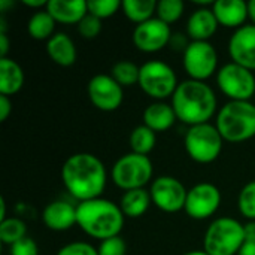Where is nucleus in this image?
<instances>
[{
	"mask_svg": "<svg viewBox=\"0 0 255 255\" xmlns=\"http://www.w3.org/2000/svg\"><path fill=\"white\" fill-rule=\"evenodd\" d=\"M66 190L79 202L99 199L106 187V167L102 160L90 152L70 155L61 167Z\"/></svg>",
	"mask_w": 255,
	"mask_h": 255,
	"instance_id": "f257e3e1",
	"label": "nucleus"
},
{
	"mask_svg": "<svg viewBox=\"0 0 255 255\" xmlns=\"http://www.w3.org/2000/svg\"><path fill=\"white\" fill-rule=\"evenodd\" d=\"M178 120L191 126L209 123L217 112V96L211 85L203 81H182L172 96Z\"/></svg>",
	"mask_w": 255,
	"mask_h": 255,
	"instance_id": "f03ea898",
	"label": "nucleus"
},
{
	"mask_svg": "<svg viewBox=\"0 0 255 255\" xmlns=\"http://www.w3.org/2000/svg\"><path fill=\"white\" fill-rule=\"evenodd\" d=\"M78 212V224L79 229L94 238V239H109L114 236H120L124 218L120 205L114 203L108 199H93L87 202H79L76 206Z\"/></svg>",
	"mask_w": 255,
	"mask_h": 255,
	"instance_id": "7ed1b4c3",
	"label": "nucleus"
},
{
	"mask_svg": "<svg viewBox=\"0 0 255 255\" xmlns=\"http://www.w3.org/2000/svg\"><path fill=\"white\" fill-rule=\"evenodd\" d=\"M215 126L223 139L232 143L255 136V105L250 100H230L218 112Z\"/></svg>",
	"mask_w": 255,
	"mask_h": 255,
	"instance_id": "20e7f679",
	"label": "nucleus"
},
{
	"mask_svg": "<svg viewBox=\"0 0 255 255\" xmlns=\"http://www.w3.org/2000/svg\"><path fill=\"white\" fill-rule=\"evenodd\" d=\"M245 244V226L236 218L220 217L214 220L203 238V251L209 255H238Z\"/></svg>",
	"mask_w": 255,
	"mask_h": 255,
	"instance_id": "39448f33",
	"label": "nucleus"
},
{
	"mask_svg": "<svg viewBox=\"0 0 255 255\" xmlns=\"http://www.w3.org/2000/svg\"><path fill=\"white\" fill-rule=\"evenodd\" d=\"M152 161L148 155L128 152L121 155L111 169V178L114 184L124 190L145 188L152 178Z\"/></svg>",
	"mask_w": 255,
	"mask_h": 255,
	"instance_id": "423d86ee",
	"label": "nucleus"
},
{
	"mask_svg": "<svg viewBox=\"0 0 255 255\" xmlns=\"http://www.w3.org/2000/svg\"><path fill=\"white\" fill-rule=\"evenodd\" d=\"M223 136L217 126L211 123L191 126L184 137L185 151L191 160L197 163H212L223 151Z\"/></svg>",
	"mask_w": 255,
	"mask_h": 255,
	"instance_id": "0eeeda50",
	"label": "nucleus"
},
{
	"mask_svg": "<svg viewBox=\"0 0 255 255\" xmlns=\"http://www.w3.org/2000/svg\"><path fill=\"white\" fill-rule=\"evenodd\" d=\"M137 85L149 97L163 102L173 96L179 84L175 70L167 63L161 60H149L140 66Z\"/></svg>",
	"mask_w": 255,
	"mask_h": 255,
	"instance_id": "6e6552de",
	"label": "nucleus"
},
{
	"mask_svg": "<svg viewBox=\"0 0 255 255\" xmlns=\"http://www.w3.org/2000/svg\"><path fill=\"white\" fill-rule=\"evenodd\" d=\"M217 84L230 100H251L255 94V75L253 70L233 61L217 72Z\"/></svg>",
	"mask_w": 255,
	"mask_h": 255,
	"instance_id": "1a4fd4ad",
	"label": "nucleus"
},
{
	"mask_svg": "<svg viewBox=\"0 0 255 255\" xmlns=\"http://www.w3.org/2000/svg\"><path fill=\"white\" fill-rule=\"evenodd\" d=\"M182 63L190 79L206 81L217 72L218 54L208 40H191L182 54Z\"/></svg>",
	"mask_w": 255,
	"mask_h": 255,
	"instance_id": "9d476101",
	"label": "nucleus"
},
{
	"mask_svg": "<svg viewBox=\"0 0 255 255\" xmlns=\"http://www.w3.org/2000/svg\"><path fill=\"white\" fill-rule=\"evenodd\" d=\"M221 205V191L211 182H199L187 193L184 211L193 220L211 218Z\"/></svg>",
	"mask_w": 255,
	"mask_h": 255,
	"instance_id": "9b49d317",
	"label": "nucleus"
},
{
	"mask_svg": "<svg viewBox=\"0 0 255 255\" xmlns=\"http://www.w3.org/2000/svg\"><path fill=\"white\" fill-rule=\"evenodd\" d=\"M152 203L164 212L173 214L185 208L188 190L184 184L173 176H158L152 181L149 188Z\"/></svg>",
	"mask_w": 255,
	"mask_h": 255,
	"instance_id": "f8f14e48",
	"label": "nucleus"
},
{
	"mask_svg": "<svg viewBox=\"0 0 255 255\" xmlns=\"http://www.w3.org/2000/svg\"><path fill=\"white\" fill-rule=\"evenodd\" d=\"M87 90L91 103L103 112L117 111L124 100L123 87L106 73L94 75L90 79Z\"/></svg>",
	"mask_w": 255,
	"mask_h": 255,
	"instance_id": "ddd939ff",
	"label": "nucleus"
},
{
	"mask_svg": "<svg viewBox=\"0 0 255 255\" xmlns=\"http://www.w3.org/2000/svg\"><path fill=\"white\" fill-rule=\"evenodd\" d=\"M172 34L170 25L154 16L145 22L136 24L133 30V43L139 51L157 52L169 45Z\"/></svg>",
	"mask_w": 255,
	"mask_h": 255,
	"instance_id": "4468645a",
	"label": "nucleus"
},
{
	"mask_svg": "<svg viewBox=\"0 0 255 255\" xmlns=\"http://www.w3.org/2000/svg\"><path fill=\"white\" fill-rule=\"evenodd\" d=\"M232 61L250 70H255V25L245 24L235 30L229 40Z\"/></svg>",
	"mask_w": 255,
	"mask_h": 255,
	"instance_id": "2eb2a0df",
	"label": "nucleus"
},
{
	"mask_svg": "<svg viewBox=\"0 0 255 255\" xmlns=\"http://www.w3.org/2000/svg\"><path fill=\"white\" fill-rule=\"evenodd\" d=\"M42 221L49 230L66 232L78 224L76 206L64 200H54L43 208Z\"/></svg>",
	"mask_w": 255,
	"mask_h": 255,
	"instance_id": "dca6fc26",
	"label": "nucleus"
},
{
	"mask_svg": "<svg viewBox=\"0 0 255 255\" xmlns=\"http://www.w3.org/2000/svg\"><path fill=\"white\" fill-rule=\"evenodd\" d=\"M212 10L218 24L229 28H239L248 19V1L245 0H217Z\"/></svg>",
	"mask_w": 255,
	"mask_h": 255,
	"instance_id": "f3484780",
	"label": "nucleus"
},
{
	"mask_svg": "<svg viewBox=\"0 0 255 255\" xmlns=\"http://www.w3.org/2000/svg\"><path fill=\"white\" fill-rule=\"evenodd\" d=\"M218 19L212 9L199 7L187 21V34L191 40H208L215 34L218 28Z\"/></svg>",
	"mask_w": 255,
	"mask_h": 255,
	"instance_id": "a211bd4d",
	"label": "nucleus"
},
{
	"mask_svg": "<svg viewBox=\"0 0 255 255\" xmlns=\"http://www.w3.org/2000/svg\"><path fill=\"white\" fill-rule=\"evenodd\" d=\"M46 52L55 64L63 67L72 66L78 57L75 42L69 34L63 31L54 33V36L46 40Z\"/></svg>",
	"mask_w": 255,
	"mask_h": 255,
	"instance_id": "6ab92c4d",
	"label": "nucleus"
},
{
	"mask_svg": "<svg viewBox=\"0 0 255 255\" xmlns=\"http://www.w3.org/2000/svg\"><path fill=\"white\" fill-rule=\"evenodd\" d=\"M45 9L63 24H78L88 13L87 0H49Z\"/></svg>",
	"mask_w": 255,
	"mask_h": 255,
	"instance_id": "aec40b11",
	"label": "nucleus"
},
{
	"mask_svg": "<svg viewBox=\"0 0 255 255\" xmlns=\"http://www.w3.org/2000/svg\"><path fill=\"white\" fill-rule=\"evenodd\" d=\"M176 120L178 117L173 106L166 102H154L143 111V124L155 133L170 128Z\"/></svg>",
	"mask_w": 255,
	"mask_h": 255,
	"instance_id": "412c9836",
	"label": "nucleus"
},
{
	"mask_svg": "<svg viewBox=\"0 0 255 255\" xmlns=\"http://www.w3.org/2000/svg\"><path fill=\"white\" fill-rule=\"evenodd\" d=\"M24 85V70L18 61L4 57L0 58V94H16Z\"/></svg>",
	"mask_w": 255,
	"mask_h": 255,
	"instance_id": "4be33fe9",
	"label": "nucleus"
},
{
	"mask_svg": "<svg viewBox=\"0 0 255 255\" xmlns=\"http://www.w3.org/2000/svg\"><path fill=\"white\" fill-rule=\"evenodd\" d=\"M151 203H152V197H151L149 190L136 188V190L124 191L120 200V208L126 217L139 218L148 211Z\"/></svg>",
	"mask_w": 255,
	"mask_h": 255,
	"instance_id": "5701e85b",
	"label": "nucleus"
},
{
	"mask_svg": "<svg viewBox=\"0 0 255 255\" xmlns=\"http://www.w3.org/2000/svg\"><path fill=\"white\" fill-rule=\"evenodd\" d=\"M55 22L57 21L46 9L36 10L27 22L28 34L36 40H48L51 36H54Z\"/></svg>",
	"mask_w": 255,
	"mask_h": 255,
	"instance_id": "b1692460",
	"label": "nucleus"
},
{
	"mask_svg": "<svg viewBox=\"0 0 255 255\" xmlns=\"http://www.w3.org/2000/svg\"><path fill=\"white\" fill-rule=\"evenodd\" d=\"M121 9L130 21L140 24L154 18L152 15L157 10V1L155 0H124L121 1Z\"/></svg>",
	"mask_w": 255,
	"mask_h": 255,
	"instance_id": "393cba45",
	"label": "nucleus"
},
{
	"mask_svg": "<svg viewBox=\"0 0 255 255\" xmlns=\"http://www.w3.org/2000/svg\"><path fill=\"white\" fill-rule=\"evenodd\" d=\"M128 143H130L131 152L142 154V155H148L154 149V146L157 143L155 131L151 130L148 126L140 124V126L134 127L133 131L130 133Z\"/></svg>",
	"mask_w": 255,
	"mask_h": 255,
	"instance_id": "a878e982",
	"label": "nucleus"
},
{
	"mask_svg": "<svg viewBox=\"0 0 255 255\" xmlns=\"http://www.w3.org/2000/svg\"><path fill=\"white\" fill-rule=\"evenodd\" d=\"M27 236V226L22 220L16 217H7L6 220L0 221V241L4 245L12 247L18 241Z\"/></svg>",
	"mask_w": 255,
	"mask_h": 255,
	"instance_id": "bb28decb",
	"label": "nucleus"
},
{
	"mask_svg": "<svg viewBox=\"0 0 255 255\" xmlns=\"http://www.w3.org/2000/svg\"><path fill=\"white\" fill-rule=\"evenodd\" d=\"M139 75H140V66H137L128 60H121V61L115 63L112 67V73H111V76L123 88L139 84Z\"/></svg>",
	"mask_w": 255,
	"mask_h": 255,
	"instance_id": "cd10ccee",
	"label": "nucleus"
},
{
	"mask_svg": "<svg viewBox=\"0 0 255 255\" xmlns=\"http://www.w3.org/2000/svg\"><path fill=\"white\" fill-rule=\"evenodd\" d=\"M185 10V4L182 0H160L157 1V18L164 21L166 24H172L178 21Z\"/></svg>",
	"mask_w": 255,
	"mask_h": 255,
	"instance_id": "c85d7f7f",
	"label": "nucleus"
},
{
	"mask_svg": "<svg viewBox=\"0 0 255 255\" xmlns=\"http://www.w3.org/2000/svg\"><path fill=\"white\" fill-rule=\"evenodd\" d=\"M238 208L250 221H255V181L248 182L239 193Z\"/></svg>",
	"mask_w": 255,
	"mask_h": 255,
	"instance_id": "c756f323",
	"label": "nucleus"
},
{
	"mask_svg": "<svg viewBox=\"0 0 255 255\" xmlns=\"http://www.w3.org/2000/svg\"><path fill=\"white\" fill-rule=\"evenodd\" d=\"M87 6H88V13L103 19V18H109L115 15L117 10L121 7V1L120 0H88Z\"/></svg>",
	"mask_w": 255,
	"mask_h": 255,
	"instance_id": "7c9ffc66",
	"label": "nucleus"
},
{
	"mask_svg": "<svg viewBox=\"0 0 255 255\" xmlns=\"http://www.w3.org/2000/svg\"><path fill=\"white\" fill-rule=\"evenodd\" d=\"M100 31H102V19L91 13H87L78 22V33L84 39H94L100 34Z\"/></svg>",
	"mask_w": 255,
	"mask_h": 255,
	"instance_id": "2f4dec72",
	"label": "nucleus"
},
{
	"mask_svg": "<svg viewBox=\"0 0 255 255\" xmlns=\"http://www.w3.org/2000/svg\"><path fill=\"white\" fill-rule=\"evenodd\" d=\"M127 244L121 236H114L100 242L97 248L99 255H126Z\"/></svg>",
	"mask_w": 255,
	"mask_h": 255,
	"instance_id": "473e14b6",
	"label": "nucleus"
},
{
	"mask_svg": "<svg viewBox=\"0 0 255 255\" xmlns=\"http://www.w3.org/2000/svg\"><path fill=\"white\" fill-rule=\"evenodd\" d=\"M57 255H99L97 250L88 242H70L60 248Z\"/></svg>",
	"mask_w": 255,
	"mask_h": 255,
	"instance_id": "72a5a7b5",
	"label": "nucleus"
},
{
	"mask_svg": "<svg viewBox=\"0 0 255 255\" xmlns=\"http://www.w3.org/2000/svg\"><path fill=\"white\" fill-rule=\"evenodd\" d=\"M10 255H39V248L31 238L25 236L10 247Z\"/></svg>",
	"mask_w": 255,
	"mask_h": 255,
	"instance_id": "f704fd0d",
	"label": "nucleus"
},
{
	"mask_svg": "<svg viewBox=\"0 0 255 255\" xmlns=\"http://www.w3.org/2000/svg\"><path fill=\"white\" fill-rule=\"evenodd\" d=\"M190 42H191V40H188V34H184V33H173L172 37H170L169 45H170V48H172L173 51H182V54H184V51L188 48Z\"/></svg>",
	"mask_w": 255,
	"mask_h": 255,
	"instance_id": "c9c22d12",
	"label": "nucleus"
},
{
	"mask_svg": "<svg viewBox=\"0 0 255 255\" xmlns=\"http://www.w3.org/2000/svg\"><path fill=\"white\" fill-rule=\"evenodd\" d=\"M12 112V102L9 96L0 94V121H6Z\"/></svg>",
	"mask_w": 255,
	"mask_h": 255,
	"instance_id": "e433bc0d",
	"label": "nucleus"
},
{
	"mask_svg": "<svg viewBox=\"0 0 255 255\" xmlns=\"http://www.w3.org/2000/svg\"><path fill=\"white\" fill-rule=\"evenodd\" d=\"M7 51H9L7 34H6V33H0V58L7 57Z\"/></svg>",
	"mask_w": 255,
	"mask_h": 255,
	"instance_id": "4c0bfd02",
	"label": "nucleus"
},
{
	"mask_svg": "<svg viewBox=\"0 0 255 255\" xmlns=\"http://www.w3.org/2000/svg\"><path fill=\"white\" fill-rule=\"evenodd\" d=\"M238 255H255V242L245 241V244L241 247Z\"/></svg>",
	"mask_w": 255,
	"mask_h": 255,
	"instance_id": "58836bf2",
	"label": "nucleus"
},
{
	"mask_svg": "<svg viewBox=\"0 0 255 255\" xmlns=\"http://www.w3.org/2000/svg\"><path fill=\"white\" fill-rule=\"evenodd\" d=\"M245 241L255 242V221H250L245 224Z\"/></svg>",
	"mask_w": 255,
	"mask_h": 255,
	"instance_id": "ea45409f",
	"label": "nucleus"
},
{
	"mask_svg": "<svg viewBox=\"0 0 255 255\" xmlns=\"http://www.w3.org/2000/svg\"><path fill=\"white\" fill-rule=\"evenodd\" d=\"M49 0H22V3L28 7H46Z\"/></svg>",
	"mask_w": 255,
	"mask_h": 255,
	"instance_id": "a19ab883",
	"label": "nucleus"
},
{
	"mask_svg": "<svg viewBox=\"0 0 255 255\" xmlns=\"http://www.w3.org/2000/svg\"><path fill=\"white\" fill-rule=\"evenodd\" d=\"M248 18H250L251 24L255 25V0L248 1Z\"/></svg>",
	"mask_w": 255,
	"mask_h": 255,
	"instance_id": "79ce46f5",
	"label": "nucleus"
},
{
	"mask_svg": "<svg viewBox=\"0 0 255 255\" xmlns=\"http://www.w3.org/2000/svg\"><path fill=\"white\" fill-rule=\"evenodd\" d=\"M6 202L4 199H0V221L6 220Z\"/></svg>",
	"mask_w": 255,
	"mask_h": 255,
	"instance_id": "37998d69",
	"label": "nucleus"
},
{
	"mask_svg": "<svg viewBox=\"0 0 255 255\" xmlns=\"http://www.w3.org/2000/svg\"><path fill=\"white\" fill-rule=\"evenodd\" d=\"M10 4H13V3L12 1H7V0H0V10H4Z\"/></svg>",
	"mask_w": 255,
	"mask_h": 255,
	"instance_id": "c03bdc74",
	"label": "nucleus"
},
{
	"mask_svg": "<svg viewBox=\"0 0 255 255\" xmlns=\"http://www.w3.org/2000/svg\"><path fill=\"white\" fill-rule=\"evenodd\" d=\"M184 255H209L206 251H190V253H187V254Z\"/></svg>",
	"mask_w": 255,
	"mask_h": 255,
	"instance_id": "a18cd8bd",
	"label": "nucleus"
}]
</instances>
